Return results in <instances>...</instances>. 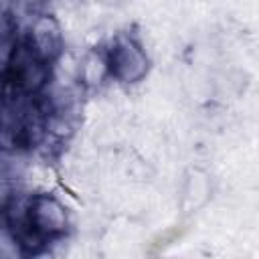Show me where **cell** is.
Listing matches in <instances>:
<instances>
[{
	"mask_svg": "<svg viewBox=\"0 0 259 259\" xmlns=\"http://www.w3.org/2000/svg\"><path fill=\"white\" fill-rule=\"evenodd\" d=\"M8 217V214H6ZM10 225L28 255V245H47L61 241L71 231V214L65 202L51 194V192H36L30 194L22 206L20 212L14 219H10Z\"/></svg>",
	"mask_w": 259,
	"mask_h": 259,
	"instance_id": "6da1fadb",
	"label": "cell"
},
{
	"mask_svg": "<svg viewBox=\"0 0 259 259\" xmlns=\"http://www.w3.org/2000/svg\"><path fill=\"white\" fill-rule=\"evenodd\" d=\"M22 42L38 59H42L45 63H49L53 67L65 51V34H63L61 22L49 12L36 14L34 20L28 24V30H26Z\"/></svg>",
	"mask_w": 259,
	"mask_h": 259,
	"instance_id": "277c9868",
	"label": "cell"
},
{
	"mask_svg": "<svg viewBox=\"0 0 259 259\" xmlns=\"http://www.w3.org/2000/svg\"><path fill=\"white\" fill-rule=\"evenodd\" d=\"M18 198L16 176L6 168H0V214H6Z\"/></svg>",
	"mask_w": 259,
	"mask_h": 259,
	"instance_id": "ba28073f",
	"label": "cell"
},
{
	"mask_svg": "<svg viewBox=\"0 0 259 259\" xmlns=\"http://www.w3.org/2000/svg\"><path fill=\"white\" fill-rule=\"evenodd\" d=\"M26 255L8 217L0 214V257H22Z\"/></svg>",
	"mask_w": 259,
	"mask_h": 259,
	"instance_id": "8992f818",
	"label": "cell"
},
{
	"mask_svg": "<svg viewBox=\"0 0 259 259\" xmlns=\"http://www.w3.org/2000/svg\"><path fill=\"white\" fill-rule=\"evenodd\" d=\"M6 95V81H4V59H0V99Z\"/></svg>",
	"mask_w": 259,
	"mask_h": 259,
	"instance_id": "9c48e42d",
	"label": "cell"
},
{
	"mask_svg": "<svg viewBox=\"0 0 259 259\" xmlns=\"http://www.w3.org/2000/svg\"><path fill=\"white\" fill-rule=\"evenodd\" d=\"M105 63L109 71V79L121 85H136L150 73L152 61L144 49V45L132 32H115L107 42Z\"/></svg>",
	"mask_w": 259,
	"mask_h": 259,
	"instance_id": "3957f363",
	"label": "cell"
},
{
	"mask_svg": "<svg viewBox=\"0 0 259 259\" xmlns=\"http://www.w3.org/2000/svg\"><path fill=\"white\" fill-rule=\"evenodd\" d=\"M77 79H79V85H83L85 89H97L109 79V71H107V63H105L103 51L89 49L83 55V59L79 63Z\"/></svg>",
	"mask_w": 259,
	"mask_h": 259,
	"instance_id": "5b68a950",
	"label": "cell"
},
{
	"mask_svg": "<svg viewBox=\"0 0 259 259\" xmlns=\"http://www.w3.org/2000/svg\"><path fill=\"white\" fill-rule=\"evenodd\" d=\"M18 42V32H16V22L10 12L0 8V59H8L12 49Z\"/></svg>",
	"mask_w": 259,
	"mask_h": 259,
	"instance_id": "52a82bcc",
	"label": "cell"
},
{
	"mask_svg": "<svg viewBox=\"0 0 259 259\" xmlns=\"http://www.w3.org/2000/svg\"><path fill=\"white\" fill-rule=\"evenodd\" d=\"M51 77L53 67L38 59L22 40L16 42V47L4 61L6 93L20 97H36L51 85Z\"/></svg>",
	"mask_w": 259,
	"mask_h": 259,
	"instance_id": "7a4b0ae2",
	"label": "cell"
}]
</instances>
